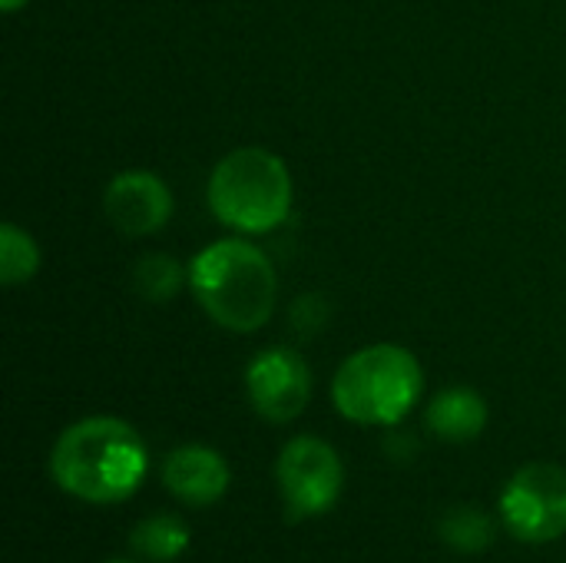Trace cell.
Here are the masks:
<instances>
[{
  "instance_id": "1",
  "label": "cell",
  "mask_w": 566,
  "mask_h": 563,
  "mask_svg": "<svg viewBox=\"0 0 566 563\" xmlns=\"http://www.w3.org/2000/svg\"><path fill=\"white\" fill-rule=\"evenodd\" d=\"M149 475L143 435L113 415H90L60 431L50 448L53 484L86 504H123Z\"/></svg>"
},
{
  "instance_id": "2",
  "label": "cell",
  "mask_w": 566,
  "mask_h": 563,
  "mask_svg": "<svg viewBox=\"0 0 566 563\" xmlns=\"http://www.w3.org/2000/svg\"><path fill=\"white\" fill-rule=\"evenodd\" d=\"M189 289L199 309L226 332L265 329L279 299L272 259L249 239H219L189 262Z\"/></svg>"
},
{
  "instance_id": "3",
  "label": "cell",
  "mask_w": 566,
  "mask_h": 563,
  "mask_svg": "<svg viewBox=\"0 0 566 563\" xmlns=\"http://www.w3.org/2000/svg\"><path fill=\"white\" fill-rule=\"evenodd\" d=\"M424 395V368L415 352L378 342L348 355L332 378L335 411L361 428L401 425Z\"/></svg>"
},
{
  "instance_id": "4",
  "label": "cell",
  "mask_w": 566,
  "mask_h": 563,
  "mask_svg": "<svg viewBox=\"0 0 566 563\" xmlns=\"http://www.w3.org/2000/svg\"><path fill=\"white\" fill-rule=\"evenodd\" d=\"M292 199L295 186L285 159L262 146L226 153L209 176L212 216L242 236L279 229L292 216Z\"/></svg>"
},
{
  "instance_id": "5",
  "label": "cell",
  "mask_w": 566,
  "mask_h": 563,
  "mask_svg": "<svg viewBox=\"0 0 566 563\" xmlns=\"http://www.w3.org/2000/svg\"><path fill=\"white\" fill-rule=\"evenodd\" d=\"M275 484L292 524L328 514L345 491V465L338 451L315 435L292 438L275 458Z\"/></svg>"
},
{
  "instance_id": "6",
  "label": "cell",
  "mask_w": 566,
  "mask_h": 563,
  "mask_svg": "<svg viewBox=\"0 0 566 563\" xmlns=\"http://www.w3.org/2000/svg\"><path fill=\"white\" fill-rule=\"evenodd\" d=\"M501 521L521 544H551L566 534V468L531 461L501 491Z\"/></svg>"
},
{
  "instance_id": "7",
  "label": "cell",
  "mask_w": 566,
  "mask_h": 563,
  "mask_svg": "<svg viewBox=\"0 0 566 563\" xmlns=\"http://www.w3.org/2000/svg\"><path fill=\"white\" fill-rule=\"evenodd\" d=\"M245 395L259 418L269 425H289L312 402V368L295 348H262L245 368Z\"/></svg>"
},
{
  "instance_id": "8",
  "label": "cell",
  "mask_w": 566,
  "mask_h": 563,
  "mask_svg": "<svg viewBox=\"0 0 566 563\" xmlns=\"http://www.w3.org/2000/svg\"><path fill=\"white\" fill-rule=\"evenodd\" d=\"M172 192L166 179L149 169H126L103 189V212L109 226L129 239L159 232L172 219Z\"/></svg>"
},
{
  "instance_id": "9",
  "label": "cell",
  "mask_w": 566,
  "mask_h": 563,
  "mask_svg": "<svg viewBox=\"0 0 566 563\" xmlns=\"http://www.w3.org/2000/svg\"><path fill=\"white\" fill-rule=\"evenodd\" d=\"M229 484V461L209 445H179L163 461V488L186 508L219 504Z\"/></svg>"
},
{
  "instance_id": "10",
  "label": "cell",
  "mask_w": 566,
  "mask_h": 563,
  "mask_svg": "<svg viewBox=\"0 0 566 563\" xmlns=\"http://www.w3.org/2000/svg\"><path fill=\"white\" fill-rule=\"evenodd\" d=\"M488 418H491V411H488L484 395L468 388V385H454V388L438 392L424 411L428 431L441 441H451V445H468V441L481 438L488 428Z\"/></svg>"
},
{
  "instance_id": "11",
  "label": "cell",
  "mask_w": 566,
  "mask_h": 563,
  "mask_svg": "<svg viewBox=\"0 0 566 563\" xmlns=\"http://www.w3.org/2000/svg\"><path fill=\"white\" fill-rule=\"evenodd\" d=\"M189 528L179 514L159 511L143 518L133 531H129V548L153 563H172L176 557H182L189 551Z\"/></svg>"
},
{
  "instance_id": "12",
  "label": "cell",
  "mask_w": 566,
  "mask_h": 563,
  "mask_svg": "<svg viewBox=\"0 0 566 563\" xmlns=\"http://www.w3.org/2000/svg\"><path fill=\"white\" fill-rule=\"evenodd\" d=\"M441 541L458 551V554H484L494 538H497V524L491 514H484L481 508H471V504H461V508H451L441 524Z\"/></svg>"
},
{
  "instance_id": "13",
  "label": "cell",
  "mask_w": 566,
  "mask_h": 563,
  "mask_svg": "<svg viewBox=\"0 0 566 563\" xmlns=\"http://www.w3.org/2000/svg\"><path fill=\"white\" fill-rule=\"evenodd\" d=\"M186 282H189V269L166 252H149L133 265V289L146 302H172Z\"/></svg>"
},
{
  "instance_id": "14",
  "label": "cell",
  "mask_w": 566,
  "mask_h": 563,
  "mask_svg": "<svg viewBox=\"0 0 566 563\" xmlns=\"http://www.w3.org/2000/svg\"><path fill=\"white\" fill-rule=\"evenodd\" d=\"M40 272V246L17 222L0 226V282L23 285Z\"/></svg>"
},
{
  "instance_id": "15",
  "label": "cell",
  "mask_w": 566,
  "mask_h": 563,
  "mask_svg": "<svg viewBox=\"0 0 566 563\" xmlns=\"http://www.w3.org/2000/svg\"><path fill=\"white\" fill-rule=\"evenodd\" d=\"M27 3H30V0H0V10H3V13H17V10H23Z\"/></svg>"
},
{
  "instance_id": "16",
  "label": "cell",
  "mask_w": 566,
  "mask_h": 563,
  "mask_svg": "<svg viewBox=\"0 0 566 563\" xmlns=\"http://www.w3.org/2000/svg\"><path fill=\"white\" fill-rule=\"evenodd\" d=\"M106 563H133V561H106Z\"/></svg>"
}]
</instances>
